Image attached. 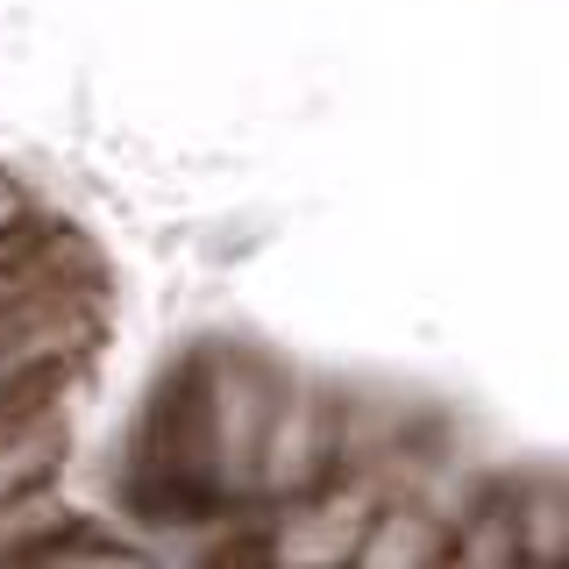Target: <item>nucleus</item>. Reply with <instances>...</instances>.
Instances as JSON below:
<instances>
[{
  "instance_id": "f257e3e1",
  "label": "nucleus",
  "mask_w": 569,
  "mask_h": 569,
  "mask_svg": "<svg viewBox=\"0 0 569 569\" xmlns=\"http://www.w3.org/2000/svg\"><path fill=\"white\" fill-rule=\"evenodd\" d=\"M506 498L520 562H569V477H527V485H506Z\"/></svg>"
}]
</instances>
